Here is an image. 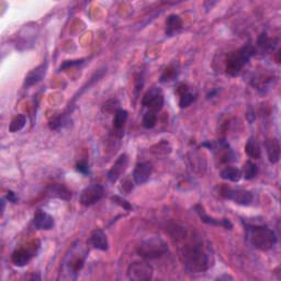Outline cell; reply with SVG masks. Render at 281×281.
<instances>
[{"instance_id": "obj_1", "label": "cell", "mask_w": 281, "mask_h": 281, "mask_svg": "<svg viewBox=\"0 0 281 281\" xmlns=\"http://www.w3.org/2000/svg\"><path fill=\"white\" fill-rule=\"evenodd\" d=\"M181 258L186 270L190 274L204 273L214 264L212 248L204 241H196L183 246Z\"/></svg>"}, {"instance_id": "obj_2", "label": "cell", "mask_w": 281, "mask_h": 281, "mask_svg": "<svg viewBox=\"0 0 281 281\" xmlns=\"http://www.w3.org/2000/svg\"><path fill=\"white\" fill-rule=\"evenodd\" d=\"M87 255H88V251H87V248L82 246L79 242L74 244L62 261V269L61 275H59V279H77L78 275H79L81 269L84 268Z\"/></svg>"}, {"instance_id": "obj_3", "label": "cell", "mask_w": 281, "mask_h": 281, "mask_svg": "<svg viewBox=\"0 0 281 281\" xmlns=\"http://www.w3.org/2000/svg\"><path fill=\"white\" fill-rule=\"evenodd\" d=\"M245 230L247 241L257 250L262 252L270 251L277 244V235L271 229L246 224Z\"/></svg>"}, {"instance_id": "obj_4", "label": "cell", "mask_w": 281, "mask_h": 281, "mask_svg": "<svg viewBox=\"0 0 281 281\" xmlns=\"http://www.w3.org/2000/svg\"><path fill=\"white\" fill-rule=\"evenodd\" d=\"M256 53L255 48L252 44H246L238 49L235 52L229 55L227 59V74L230 76H236L238 75L241 71L244 68V66L250 62V59L254 56Z\"/></svg>"}, {"instance_id": "obj_5", "label": "cell", "mask_w": 281, "mask_h": 281, "mask_svg": "<svg viewBox=\"0 0 281 281\" xmlns=\"http://www.w3.org/2000/svg\"><path fill=\"white\" fill-rule=\"evenodd\" d=\"M168 252L167 244L157 236L149 237L143 241L136 248V253L140 257L146 260L157 259L163 257Z\"/></svg>"}, {"instance_id": "obj_6", "label": "cell", "mask_w": 281, "mask_h": 281, "mask_svg": "<svg viewBox=\"0 0 281 281\" xmlns=\"http://www.w3.org/2000/svg\"><path fill=\"white\" fill-rule=\"evenodd\" d=\"M143 107L149 109V111L157 113L164 107V95L159 87H152L146 91L142 99Z\"/></svg>"}, {"instance_id": "obj_7", "label": "cell", "mask_w": 281, "mask_h": 281, "mask_svg": "<svg viewBox=\"0 0 281 281\" xmlns=\"http://www.w3.org/2000/svg\"><path fill=\"white\" fill-rule=\"evenodd\" d=\"M128 278L133 281H147L153 278V267L144 261H134L128 266Z\"/></svg>"}, {"instance_id": "obj_8", "label": "cell", "mask_w": 281, "mask_h": 281, "mask_svg": "<svg viewBox=\"0 0 281 281\" xmlns=\"http://www.w3.org/2000/svg\"><path fill=\"white\" fill-rule=\"evenodd\" d=\"M220 195L225 199L232 200L235 204L241 205H250L253 201V195L251 191L244 190V189H232L227 186H223L220 189Z\"/></svg>"}, {"instance_id": "obj_9", "label": "cell", "mask_w": 281, "mask_h": 281, "mask_svg": "<svg viewBox=\"0 0 281 281\" xmlns=\"http://www.w3.org/2000/svg\"><path fill=\"white\" fill-rule=\"evenodd\" d=\"M103 195H104L103 187L95 183V185L88 186L81 191L79 201L84 206H90L102 199Z\"/></svg>"}, {"instance_id": "obj_10", "label": "cell", "mask_w": 281, "mask_h": 281, "mask_svg": "<svg viewBox=\"0 0 281 281\" xmlns=\"http://www.w3.org/2000/svg\"><path fill=\"white\" fill-rule=\"evenodd\" d=\"M128 165V156L127 154L120 155V157L117 159V162L113 164V166L108 172V180L110 182H117L122 175L126 172Z\"/></svg>"}, {"instance_id": "obj_11", "label": "cell", "mask_w": 281, "mask_h": 281, "mask_svg": "<svg viewBox=\"0 0 281 281\" xmlns=\"http://www.w3.org/2000/svg\"><path fill=\"white\" fill-rule=\"evenodd\" d=\"M35 248L34 247H27V248H19L12 253L11 260L13 264L18 267H25L29 264V261L32 259V257L35 255Z\"/></svg>"}, {"instance_id": "obj_12", "label": "cell", "mask_w": 281, "mask_h": 281, "mask_svg": "<svg viewBox=\"0 0 281 281\" xmlns=\"http://www.w3.org/2000/svg\"><path fill=\"white\" fill-rule=\"evenodd\" d=\"M195 210L198 213V215L200 216V219H201V221L204 223H206V224H209V225H213V227H223V228L228 229V230H232L233 229V224H232L231 221L228 220V219L218 220V219L212 218V216H210V215H208V214L205 213L204 209L202 208V206L199 205V204L195 206Z\"/></svg>"}, {"instance_id": "obj_13", "label": "cell", "mask_w": 281, "mask_h": 281, "mask_svg": "<svg viewBox=\"0 0 281 281\" xmlns=\"http://www.w3.org/2000/svg\"><path fill=\"white\" fill-rule=\"evenodd\" d=\"M48 66H49V64L47 61H45L41 64V65L35 67L34 70H32L29 74H27L26 77V80H25L26 88H29V87L39 84V82L44 78L45 74H47Z\"/></svg>"}, {"instance_id": "obj_14", "label": "cell", "mask_w": 281, "mask_h": 281, "mask_svg": "<svg viewBox=\"0 0 281 281\" xmlns=\"http://www.w3.org/2000/svg\"><path fill=\"white\" fill-rule=\"evenodd\" d=\"M152 172H153V168H152V165L150 163L141 162L136 164L134 172H133V179H134L136 185H143V183L149 180Z\"/></svg>"}, {"instance_id": "obj_15", "label": "cell", "mask_w": 281, "mask_h": 281, "mask_svg": "<svg viewBox=\"0 0 281 281\" xmlns=\"http://www.w3.org/2000/svg\"><path fill=\"white\" fill-rule=\"evenodd\" d=\"M33 227L38 230H51L54 227V219L52 215H50L47 212L39 211L36 212L33 221Z\"/></svg>"}, {"instance_id": "obj_16", "label": "cell", "mask_w": 281, "mask_h": 281, "mask_svg": "<svg viewBox=\"0 0 281 281\" xmlns=\"http://www.w3.org/2000/svg\"><path fill=\"white\" fill-rule=\"evenodd\" d=\"M47 195L51 198H57L64 201L71 200L72 192L66 186L61 185V183H55V185H50L47 188Z\"/></svg>"}, {"instance_id": "obj_17", "label": "cell", "mask_w": 281, "mask_h": 281, "mask_svg": "<svg viewBox=\"0 0 281 281\" xmlns=\"http://www.w3.org/2000/svg\"><path fill=\"white\" fill-rule=\"evenodd\" d=\"M265 147L268 159L271 164H277L280 159V143L278 139L273 137L265 142Z\"/></svg>"}, {"instance_id": "obj_18", "label": "cell", "mask_w": 281, "mask_h": 281, "mask_svg": "<svg viewBox=\"0 0 281 281\" xmlns=\"http://www.w3.org/2000/svg\"><path fill=\"white\" fill-rule=\"evenodd\" d=\"M89 243L95 248H97V250H100V251H107L109 248L107 235H105V233L100 229H97L93 233H91Z\"/></svg>"}, {"instance_id": "obj_19", "label": "cell", "mask_w": 281, "mask_h": 281, "mask_svg": "<svg viewBox=\"0 0 281 281\" xmlns=\"http://www.w3.org/2000/svg\"><path fill=\"white\" fill-rule=\"evenodd\" d=\"M182 21L178 15H170L166 20V35L173 36L181 30Z\"/></svg>"}, {"instance_id": "obj_20", "label": "cell", "mask_w": 281, "mask_h": 281, "mask_svg": "<svg viewBox=\"0 0 281 281\" xmlns=\"http://www.w3.org/2000/svg\"><path fill=\"white\" fill-rule=\"evenodd\" d=\"M220 176L221 178L224 179V180L237 182L241 180V178L243 177V174H242V170L236 167H225L222 172L220 173Z\"/></svg>"}, {"instance_id": "obj_21", "label": "cell", "mask_w": 281, "mask_h": 281, "mask_svg": "<svg viewBox=\"0 0 281 281\" xmlns=\"http://www.w3.org/2000/svg\"><path fill=\"white\" fill-rule=\"evenodd\" d=\"M71 123H72V120L70 117H68V114L63 113V114H61V116H57V117H55L54 119L51 120L50 123H49V127H50L51 130L56 131V130H59V128H62L68 127Z\"/></svg>"}, {"instance_id": "obj_22", "label": "cell", "mask_w": 281, "mask_h": 281, "mask_svg": "<svg viewBox=\"0 0 281 281\" xmlns=\"http://www.w3.org/2000/svg\"><path fill=\"white\" fill-rule=\"evenodd\" d=\"M128 111L127 110L123 109H119L118 111L114 113V118H113V128L114 130L117 131V133H120L122 135V128H124V124H126L127 120H128Z\"/></svg>"}, {"instance_id": "obj_23", "label": "cell", "mask_w": 281, "mask_h": 281, "mask_svg": "<svg viewBox=\"0 0 281 281\" xmlns=\"http://www.w3.org/2000/svg\"><path fill=\"white\" fill-rule=\"evenodd\" d=\"M245 153L250 156L251 158L257 159L260 157V155H261L260 146L254 137H251V139L247 141L246 145H245Z\"/></svg>"}, {"instance_id": "obj_24", "label": "cell", "mask_w": 281, "mask_h": 281, "mask_svg": "<svg viewBox=\"0 0 281 281\" xmlns=\"http://www.w3.org/2000/svg\"><path fill=\"white\" fill-rule=\"evenodd\" d=\"M178 74H179L178 64H172V65H169L162 74V76H160V82L172 81L178 76Z\"/></svg>"}, {"instance_id": "obj_25", "label": "cell", "mask_w": 281, "mask_h": 281, "mask_svg": "<svg viewBox=\"0 0 281 281\" xmlns=\"http://www.w3.org/2000/svg\"><path fill=\"white\" fill-rule=\"evenodd\" d=\"M243 177L246 179V180H252L253 178H255L258 174V167L255 163H253L252 160H247L244 165L243 168Z\"/></svg>"}, {"instance_id": "obj_26", "label": "cell", "mask_w": 281, "mask_h": 281, "mask_svg": "<svg viewBox=\"0 0 281 281\" xmlns=\"http://www.w3.org/2000/svg\"><path fill=\"white\" fill-rule=\"evenodd\" d=\"M26 123V117L25 116V114H18L17 117L12 119L10 126H9V131H10L11 133H16L18 131H20L25 128Z\"/></svg>"}, {"instance_id": "obj_27", "label": "cell", "mask_w": 281, "mask_h": 281, "mask_svg": "<svg viewBox=\"0 0 281 281\" xmlns=\"http://www.w3.org/2000/svg\"><path fill=\"white\" fill-rule=\"evenodd\" d=\"M157 123V114L155 112L149 111L143 117V127L145 128H153Z\"/></svg>"}, {"instance_id": "obj_28", "label": "cell", "mask_w": 281, "mask_h": 281, "mask_svg": "<svg viewBox=\"0 0 281 281\" xmlns=\"http://www.w3.org/2000/svg\"><path fill=\"white\" fill-rule=\"evenodd\" d=\"M196 100V96L191 94L190 91H187V93L180 95V100H179V107L181 109H185L188 108L189 105H190L193 101Z\"/></svg>"}, {"instance_id": "obj_29", "label": "cell", "mask_w": 281, "mask_h": 281, "mask_svg": "<svg viewBox=\"0 0 281 281\" xmlns=\"http://www.w3.org/2000/svg\"><path fill=\"white\" fill-rule=\"evenodd\" d=\"M119 105H120V102L117 99L108 100L107 102L103 104L102 112H104V113H112V112H114V113H116L118 110L120 109Z\"/></svg>"}, {"instance_id": "obj_30", "label": "cell", "mask_w": 281, "mask_h": 281, "mask_svg": "<svg viewBox=\"0 0 281 281\" xmlns=\"http://www.w3.org/2000/svg\"><path fill=\"white\" fill-rule=\"evenodd\" d=\"M111 200L113 201V204H116L118 205L121 206V208H123L124 210H128V211H130L132 210V205L128 204V202L126 200V199H123V198L121 197H119V196H114L111 198Z\"/></svg>"}, {"instance_id": "obj_31", "label": "cell", "mask_w": 281, "mask_h": 281, "mask_svg": "<svg viewBox=\"0 0 281 281\" xmlns=\"http://www.w3.org/2000/svg\"><path fill=\"white\" fill-rule=\"evenodd\" d=\"M85 58H81V59H76V61H66L63 63V65H61L59 67V72H62L64 70H67V68L73 67V66H78V65H81L82 63H84Z\"/></svg>"}, {"instance_id": "obj_32", "label": "cell", "mask_w": 281, "mask_h": 281, "mask_svg": "<svg viewBox=\"0 0 281 281\" xmlns=\"http://www.w3.org/2000/svg\"><path fill=\"white\" fill-rule=\"evenodd\" d=\"M132 190H133V183H132V181L130 180V179H124V180L122 181L121 187H120V191H121L122 193H126V195H128V193H130Z\"/></svg>"}, {"instance_id": "obj_33", "label": "cell", "mask_w": 281, "mask_h": 281, "mask_svg": "<svg viewBox=\"0 0 281 281\" xmlns=\"http://www.w3.org/2000/svg\"><path fill=\"white\" fill-rule=\"evenodd\" d=\"M76 169L77 172H79L84 175H87L90 173V168H89V165L87 164L86 162H79L76 165Z\"/></svg>"}, {"instance_id": "obj_34", "label": "cell", "mask_w": 281, "mask_h": 281, "mask_svg": "<svg viewBox=\"0 0 281 281\" xmlns=\"http://www.w3.org/2000/svg\"><path fill=\"white\" fill-rule=\"evenodd\" d=\"M6 199L9 201V202H12V204H17L18 202V197L17 195L13 191L11 190H9L7 192V195H6Z\"/></svg>"}, {"instance_id": "obj_35", "label": "cell", "mask_w": 281, "mask_h": 281, "mask_svg": "<svg viewBox=\"0 0 281 281\" xmlns=\"http://www.w3.org/2000/svg\"><path fill=\"white\" fill-rule=\"evenodd\" d=\"M218 279H219V280H222V279H228V280H229V279H231V280H232L233 278H232V277H230V276H222V277H219Z\"/></svg>"}, {"instance_id": "obj_36", "label": "cell", "mask_w": 281, "mask_h": 281, "mask_svg": "<svg viewBox=\"0 0 281 281\" xmlns=\"http://www.w3.org/2000/svg\"><path fill=\"white\" fill-rule=\"evenodd\" d=\"M4 211V199H1V212L3 213Z\"/></svg>"}]
</instances>
